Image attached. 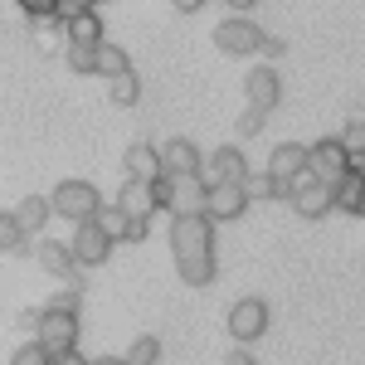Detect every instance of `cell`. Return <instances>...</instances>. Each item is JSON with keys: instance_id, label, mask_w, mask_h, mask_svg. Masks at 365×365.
Masks as SVG:
<instances>
[{"instance_id": "6da1fadb", "label": "cell", "mask_w": 365, "mask_h": 365, "mask_svg": "<svg viewBox=\"0 0 365 365\" xmlns=\"http://www.w3.org/2000/svg\"><path fill=\"white\" fill-rule=\"evenodd\" d=\"M170 253H175V268L190 287L215 282V220L210 215L175 220L170 225Z\"/></svg>"}, {"instance_id": "7a4b0ae2", "label": "cell", "mask_w": 365, "mask_h": 365, "mask_svg": "<svg viewBox=\"0 0 365 365\" xmlns=\"http://www.w3.org/2000/svg\"><path fill=\"white\" fill-rule=\"evenodd\" d=\"M156 200L175 220H190V215H205L210 185H205V175H161L156 180Z\"/></svg>"}, {"instance_id": "3957f363", "label": "cell", "mask_w": 365, "mask_h": 365, "mask_svg": "<svg viewBox=\"0 0 365 365\" xmlns=\"http://www.w3.org/2000/svg\"><path fill=\"white\" fill-rule=\"evenodd\" d=\"M49 205H54V215L73 220V225H93L98 210H103V195H98L93 180H58L54 195H49Z\"/></svg>"}, {"instance_id": "277c9868", "label": "cell", "mask_w": 365, "mask_h": 365, "mask_svg": "<svg viewBox=\"0 0 365 365\" xmlns=\"http://www.w3.org/2000/svg\"><path fill=\"white\" fill-rule=\"evenodd\" d=\"M34 341H39L54 361L73 356V351H78V312H58V307H49V302H44V317H39Z\"/></svg>"}, {"instance_id": "5b68a950", "label": "cell", "mask_w": 365, "mask_h": 365, "mask_svg": "<svg viewBox=\"0 0 365 365\" xmlns=\"http://www.w3.org/2000/svg\"><path fill=\"white\" fill-rule=\"evenodd\" d=\"M263 29L253 25L249 15H229V20H220L215 25V44L225 49V54H234V58H249V54H258L263 49Z\"/></svg>"}, {"instance_id": "8992f818", "label": "cell", "mask_w": 365, "mask_h": 365, "mask_svg": "<svg viewBox=\"0 0 365 365\" xmlns=\"http://www.w3.org/2000/svg\"><path fill=\"white\" fill-rule=\"evenodd\" d=\"M225 327H229V336H234V346L258 341L263 331H268V302H263V297H239V302L229 307Z\"/></svg>"}, {"instance_id": "52a82bcc", "label": "cell", "mask_w": 365, "mask_h": 365, "mask_svg": "<svg viewBox=\"0 0 365 365\" xmlns=\"http://www.w3.org/2000/svg\"><path fill=\"white\" fill-rule=\"evenodd\" d=\"M292 210L302 215V220H322V215H331L336 210V185H327V180H317V175H302V180H292Z\"/></svg>"}, {"instance_id": "ba28073f", "label": "cell", "mask_w": 365, "mask_h": 365, "mask_svg": "<svg viewBox=\"0 0 365 365\" xmlns=\"http://www.w3.org/2000/svg\"><path fill=\"white\" fill-rule=\"evenodd\" d=\"M312 175L317 180H327V185H336V180H346L351 170H356V161H351V151L341 146V137H327V141H317L312 146Z\"/></svg>"}, {"instance_id": "9c48e42d", "label": "cell", "mask_w": 365, "mask_h": 365, "mask_svg": "<svg viewBox=\"0 0 365 365\" xmlns=\"http://www.w3.org/2000/svg\"><path fill=\"white\" fill-rule=\"evenodd\" d=\"M205 185H244L253 170H249V161H244V151L239 146H220V151H210L205 156Z\"/></svg>"}, {"instance_id": "30bf717a", "label": "cell", "mask_w": 365, "mask_h": 365, "mask_svg": "<svg viewBox=\"0 0 365 365\" xmlns=\"http://www.w3.org/2000/svg\"><path fill=\"white\" fill-rule=\"evenodd\" d=\"M307 166H312V146H302V141H278V146H273V156H268V175L282 180V185L302 180Z\"/></svg>"}, {"instance_id": "8fae6325", "label": "cell", "mask_w": 365, "mask_h": 365, "mask_svg": "<svg viewBox=\"0 0 365 365\" xmlns=\"http://www.w3.org/2000/svg\"><path fill=\"white\" fill-rule=\"evenodd\" d=\"M122 175L127 180H137V185H156L166 170H161V151L156 146H146V141H137V146H127L122 151Z\"/></svg>"}, {"instance_id": "7c38bea8", "label": "cell", "mask_w": 365, "mask_h": 365, "mask_svg": "<svg viewBox=\"0 0 365 365\" xmlns=\"http://www.w3.org/2000/svg\"><path fill=\"white\" fill-rule=\"evenodd\" d=\"M244 93H249V108L253 113H273L282 103V78H278V68H253L249 78H244Z\"/></svg>"}, {"instance_id": "4fadbf2b", "label": "cell", "mask_w": 365, "mask_h": 365, "mask_svg": "<svg viewBox=\"0 0 365 365\" xmlns=\"http://www.w3.org/2000/svg\"><path fill=\"white\" fill-rule=\"evenodd\" d=\"M68 249H73V258H78V268H98V263H108L113 239H108L98 225H78V229H73V239H68Z\"/></svg>"}, {"instance_id": "5bb4252c", "label": "cell", "mask_w": 365, "mask_h": 365, "mask_svg": "<svg viewBox=\"0 0 365 365\" xmlns=\"http://www.w3.org/2000/svg\"><path fill=\"white\" fill-rule=\"evenodd\" d=\"M156 151H161V170H166V175H200V170H205L200 146H195V141H185V137L161 141Z\"/></svg>"}, {"instance_id": "9a60e30c", "label": "cell", "mask_w": 365, "mask_h": 365, "mask_svg": "<svg viewBox=\"0 0 365 365\" xmlns=\"http://www.w3.org/2000/svg\"><path fill=\"white\" fill-rule=\"evenodd\" d=\"M244 210H249V190H244V185H210L205 215H210L215 225H225V220H239Z\"/></svg>"}, {"instance_id": "2e32d148", "label": "cell", "mask_w": 365, "mask_h": 365, "mask_svg": "<svg viewBox=\"0 0 365 365\" xmlns=\"http://www.w3.org/2000/svg\"><path fill=\"white\" fill-rule=\"evenodd\" d=\"M25 29H29V44H34V49H44V54L68 49V20H63V15H34Z\"/></svg>"}, {"instance_id": "e0dca14e", "label": "cell", "mask_w": 365, "mask_h": 365, "mask_svg": "<svg viewBox=\"0 0 365 365\" xmlns=\"http://www.w3.org/2000/svg\"><path fill=\"white\" fill-rule=\"evenodd\" d=\"M34 263H39L49 278H73V273H78L73 249H68V244H54V239H39V244H34Z\"/></svg>"}, {"instance_id": "ac0fdd59", "label": "cell", "mask_w": 365, "mask_h": 365, "mask_svg": "<svg viewBox=\"0 0 365 365\" xmlns=\"http://www.w3.org/2000/svg\"><path fill=\"white\" fill-rule=\"evenodd\" d=\"M122 210H127V220H141V225H151V215L161 210V200H156V185H137V180H127V190L117 200Z\"/></svg>"}, {"instance_id": "d6986e66", "label": "cell", "mask_w": 365, "mask_h": 365, "mask_svg": "<svg viewBox=\"0 0 365 365\" xmlns=\"http://www.w3.org/2000/svg\"><path fill=\"white\" fill-rule=\"evenodd\" d=\"M68 44H78V49H103L108 39H103V20H98V10H88V15H73L68 20Z\"/></svg>"}, {"instance_id": "ffe728a7", "label": "cell", "mask_w": 365, "mask_h": 365, "mask_svg": "<svg viewBox=\"0 0 365 365\" xmlns=\"http://www.w3.org/2000/svg\"><path fill=\"white\" fill-rule=\"evenodd\" d=\"M15 220H20V229H25V234H39V229L54 220V205H49L44 195H25L20 205H15Z\"/></svg>"}, {"instance_id": "44dd1931", "label": "cell", "mask_w": 365, "mask_h": 365, "mask_svg": "<svg viewBox=\"0 0 365 365\" xmlns=\"http://www.w3.org/2000/svg\"><path fill=\"white\" fill-rule=\"evenodd\" d=\"M336 210L346 215H365V170L356 166L346 180H336Z\"/></svg>"}, {"instance_id": "7402d4cb", "label": "cell", "mask_w": 365, "mask_h": 365, "mask_svg": "<svg viewBox=\"0 0 365 365\" xmlns=\"http://www.w3.org/2000/svg\"><path fill=\"white\" fill-rule=\"evenodd\" d=\"M127 73H132L127 49H122V44H103V49H98V78H108V83H113V78H127Z\"/></svg>"}, {"instance_id": "603a6c76", "label": "cell", "mask_w": 365, "mask_h": 365, "mask_svg": "<svg viewBox=\"0 0 365 365\" xmlns=\"http://www.w3.org/2000/svg\"><path fill=\"white\" fill-rule=\"evenodd\" d=\"M244 190H249V200H287V195H292V185H282V180H273L268 170H258V175H249V180H244Z\"/></svg>"}, {"instance_id": "cb8c5ba5", "label": "cell", "mask_w": 365, "mask_h": 365, "mask_svg": "<svg viewBox=\"0 0 365 365\" xmlns=\"http://www.w3.org/2000/svg\"><path fill=\"white\" fill-rule=\"evenodd\" d=\"M341 146H346V151H351V161L361 166V156H365V113L346 117V127H341Z\"/></svg>"}, {"instance_id": "d4e9b609", "label": "cell", "mask_w": 365, "mask_h": 365, "mask_svg": "<svg viewBox=\"0 0 365 365\" xmlns=\"http://www.w3.org/2000/svg\"><path fill=\"white\" fill-rule=\"evenodd\" d=\"M25 244H29V234L20 229L15 210H0V253H20Z\"/></svg>"}, {"instance_id": "484cf974", "label": "cell", "mask_w": 365, "mask_h": 365, "mask_svg": "<svg viewBox=\"0 0 365 365\" xmlns=\"http://www.w3.org/2000/svg\"><path fill=\"white\" fill-rule=\"evenodd\" d=\"M93 225L103 229L108 239H127V229H132V220H127V210H122V205H103Z\"/></svg>"}, {"instance_id": "4316f807", "label": "cell", "mask_w": 365, "mask_h": 365, "mask_svg": "<svg viewBox=\"0 0 365 365\" xmlns=\"http://www.w3.org/2000/svg\"><path fill=\"white\" fill-rule=\"evenodd\" d=\"M122 361H127V365H156V361H161V341H156V336H137L132 346H127Z\"/></svg>"}, {"instance_id": "83f0119b", "label": "cell", "mask_w": 365, "mask_h": 365, "mask_svg": "<svg viewBox=\"0 0 365 365\" xmlns=\"http://www.w3.org/2000/svg\"><path fill=\"white\" fill-rule=\"evenodd\" d=\"M108 93H113V108H132V103L141 98L137 73H127V78H113V83H108Z\"/></svg>"}, {"instance_id": "f1b7e54d", "label": "cell", "mask_w": 365, "mask_h": 365, "mask_svg": "<svg viewBox=\"0 0 365 365\" xmlns=\"http://www.w3.org/2000/svg\"><path fill=\"white\" fill-rule=\"evenodd\" d=\"M63 54H68V68H73V73H98V49H78V44H68V49H63Z\"/></svg>"}, {"instance_id": "f546056e", "label": "cell", "mask_w": 365, "mask_h": 365, "mask_svg": "<svg viewBox=\"0 0 365 365\" xmlns=\"http://www.w3.org/2000/svg\"><path fill=\"white\" fill-rule=\"evenodd\" d=\"M10 365H54V356H49V351H44L39 341H25V346H20V351L10 356Z\"/></svg>"}, {"instance_id": "4dcf8cb0", "label": "cell", "mask_w": 365, "mask_h": 365, "mask_svg": "<svg viewBox=\"0 0 365 365\" xmlns=\"http://www.w3.org/2000/svg\"><path fill=\"white\" fill-rule=\"evenodd\" d=\"M15 5L34 20V15H58V5H63V0H15Z\"/></svg>"}, {"instance_id": "1f68e13d", "label": "cell", "mask_w": 365, "mask_h": 365, "mask_svg": "<svg viewBox=\"0 0 365 365\" xmlns=\"http://www.w3.org/2000/svg\"><path fill=\"white\" fill-rule=\"evenodd\" d=\"M258 132H263V113H239V137H258Z\"/></svg>"}, {"instance_id": "d6a6232c", "label": "cell", "mask_w": 365, "mask_h": 365, "mask_svg": "<svg viewBox=\"0 0 365 365\" xmlns=\"http://www.w3.org/2000/svg\"><path fill=\"white\" fill-rule=\"evenodd\" d=\"M225 365H253V356H249V351H244V346H234V351H229V356H225Z\"/></svg>"}, {"instance_id": "836d02e7", "label": "cell", "mask_w": 365, "mask_h": 365, "mask_svg": "<svg viewBox=\"0 0 365 365\" xmlns=\"http://www.w3.org/2000/svg\"><path fill=\"white\" fill-rule=\"evenodd\" d=\"M146 229H151V225H141V220H132V229H127V244H141V239H146Z\"/></svg>"}, {"instance_id": "e575fe53", "label": "cell", "mask_w": 365, "mask_h": 365, "mask_svg": "<svg viewBox=\"0 0 365 365\" xmlns=\"http://www.w3.org/2000/svg\"><path fill=\"white\" fill-rule=\"evenodd\" d=\"M225 5H229V15H249L258 0H225Z\"/></svg>"}, {"instance_id": "d590c367", "label": "cell", "mask_w": 365, "mask_h": 365, "mask_svg": "<svg viewBox=\"0 0 365 365\" xmlns=\"http://www.w3.org/2000/svg\"><path fill=\"white\" fill-rule=\"evenodd\" d=\"M170 5H175L180 15H195V10H200V5H205V0H170Z\"/></svg>"}, {"instance_id": "8d00e7d4", "label": "cell", "mask_w": 365, "mask_h": 365, "mask_svg": "<svg viewBox=\"0 0 365 365\" xmlns=\"http://www.w3.org/2000/svg\"><path fill=\"white\" fill-rule=\"evenodd\" d=\"M263 54H273V58L282 54V39H278V34H268V39H263Z\"/></svg>"}, {"instance_id": "74e56055", "label": "cell", "mask_w": 365, "mask_h": 365, "mask_svg": "<svg viewBox=\"0 0 365 365\" xmlns=\"http://www.w3.org/2000/svg\"><path fill=\"white\" fill-rule=\"evenodd\" d=\"M88 365H127L122 356H98V361H88Z\"/></svg>"}, {"instance_id": "f35d334b", "label": "cell", "mask_w": 365, "mask_h": 365, "mask_svg": "<svg viewBox=\"0 0 365 365\" xmlns=\"http://www.w3.org/2000/svg\"><path fill=\"white\" fill-rule=\"evenodd\" d=\"M54 365H88V361L78 356V351H73V356H63V361H54Z\"/></svg>"}, {"instance_id": "ab89813d", "label": "cell", "mask_w": 365, "mask_h": 365, "mask_svg": "<svg viewBox=\"0 0 365 365\" xmlns=\"http://www.w3.org/2000/svg\"><path fill=\"white\" fill-rule=\"evenodd\" d=\"M361 170H365V156H361Z\"/></svg>"}]
</instances>
